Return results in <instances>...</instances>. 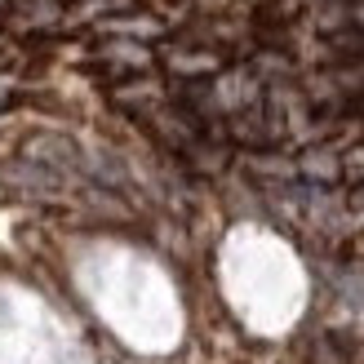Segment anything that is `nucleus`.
Segmentation results:
<instances>
[{
    "label": "nucleus",
    "mask_w": 364,
    "mask_h": 364,
    "mask_svg": "<svg viewBox=\"0 0 364 364\" xmlns=\"http://www.w3.org/2000/svg\"><path fill=\"white\" fill-rule=\"evenodd\" d=\"M355 249H360V258H364V227H360V235H355Z\"/></svg>",
    "instance_id": "2"
},
{
    "label": "nucleus",
    "mask_w": 364,
    "mask_h": 364,
    "mask_svg": "<svg viewBox=\"0 0 364 364\" xmlns=\"http://www.w3.org/2000/svg\"><path fill=\"white\" fill-rule=\"evenodd\" d=\"M355 360V338L351 333H338V329H324L306 342V355L302 364H351Z\"/></svg>",
    "instance_id": "1"
}]
</instances>
